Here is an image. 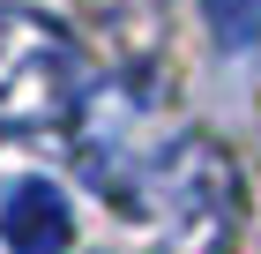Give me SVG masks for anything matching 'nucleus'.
I'll use <instances>...</instances> for the list:
<instances>
[{
    "mask_svg": "<svg viewBox=\"0 0 261 254\" xmlns=\"http://www.w3.org/2000/svg\"><path fill=\"white\" fill-rule=\"evenodd\" d=\"M142 127H149V90H142L135 75L97 82V90H82V105H75V157H82V172L97 179L112 202H127V210H135L149 165H157V157L142 150Z\"/></svg>",
    "mask_w": 261,
    "mask_h": 254,
    "instance_id": "7ed1b4c3",
    "label": "nucleus"
},
{
    "mask_svg": "<svg viewBox=\"0 0 261 254\" xmlns=\"http://www.w3.org/2000/svg\"><path fill=\"white\" fill-rule=\"evenodd\" d=\"M82 105V53L53 15L0 0V135H45Z\"/></svg>",
    "mask_w": 261,
    "mask_h": 254,
    "instance_id": "f03ea898",
    "label": "nucleus"
},
{
    "mask_svg": "<svg viewBox=\"0 0 261 254\" xmlns=\"http://www.w3.org/2000/svg\"><path fill=\"white\" fill-rule=\"evenodd\" d=\"M135 210L157 224V254H231L239 239V172L209 135H179L157 150Z\"/></svg>",
    "mask_w": 261,
    "mask_h": 254,
    "instance_id": "f257e3e1",
    "label": "nucleus"
},
{
    "mask_svg": "<svg viewBox=\"0 0 261 254\" xmlns=\"http://www.w3.org/2000/svg\"><path fill=\"white\" fill-rule=\"evenodd\" d=\"M201 22L224 53H246L261 38V0H201Z\"/></svg>",
    "mask_w": 261,
    "mask_h": 254,
    "instance_id": "39448f33",
    "label": "nucleus"
},
{
    "mask_svg": "<svg viewBox=\"0 0 261 254\" xmlns=\"http://www.w3.org/2000/svg\"><path fill=\"white\" fill-rule=\"evenodd\" d=\"M0 239L8 254H60L75 239V210L53 179H15L8 202H0Z\"/></svg>",
    "mask_w": 261,
    "mask_h": 254,
    "instance_id": "20e7f679",
    "label": "nucleus"
}]
</instances>
